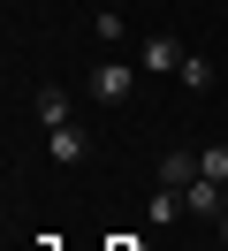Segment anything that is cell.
I'll return each mask as SVG.
<instances>
[{"mask_svg": "<svg viewBox=\"0 0 228 251\" xmlns=\"http://www.w3.org/2000/svg\"><path fill=\"white\" fill-rule=\"evenodd\" d=\"M160 183L190 190V183H198V152H167V160H160Z\"/></svg>", "mask_w": 228, "mask_h": 251, "instance_id": "7", "label": "cell"}, {"mask_svg": "<svg viewBox=\"0 0 228 251\" xmlns=\"http://www.w3.org/2000/svg\"><path fill=\"white\" fill-rule=\"evenodd\" d=\"M46 160H53V168H76V160H91V129H76V122L46 129Z\"/></svg>", "mask_w": 228, "mask_h": 251, "instance_id": "3", "label": "cell"}, {"mask_svg": "<svg viewBox=\"0 0 228 251\" xmlns=\"http://www.w3.org/2000/svg\"><path fill=\"white\" fill-rule=\"evenodd\" d=\"M182 198H190V213H198V221H221V213H228V183H205V175H198Z\"/></svg>", "mask_w": 228, "mask_h": 251, "instance_id": "5", "label": "cell"}, {"mask_svg": "<svg viewBox=\"0 0 228 251\" xmlns=\"http://www.w3.org/2000/svg\"><path fill=\"white\" fill-rule=\"evenodd\" d=\"M221 16H228V0H221Z\"/></svg>", "mask_w": 228, "mask_h": 251, "instance_id": "11", "label": "cell"}, {"mask_svg": "<svg viewBox=\"0 0 228 251\" xmlns=\"http://www.w3.org/2000/svg\"><path fill=\"white\" fill-rule=\"evenodd\" d=\"M137 76H145V69H137V61H99V69H91V76H84V92L99 99V107H122V99L137 92Z\"/></svg>", "mask_w": 228, "mask_h": 251, "instance_id": "1", "label": "cell"}, {"mask_svg": "<svg viewBox=\"0 0 228 251\" xmlns=\"http://www.w3.org/2000/svg\"><path fill=\"white\" fill-rule=\"evenodd\" d=\"M221 236H228V213H221Z\"/></svg>", "mask_w": 228, "mask_h": 251, "instance_id": "10", "label": "cell"}, {"mask_svg": "<svg viewBox=\"0 0 228 251\" xmlns=\"http://www.w3.org/2000/svg\"><path fill=\"white\" fill-rule=\"evenodd\" d=\"M175 76H182V92H213V61H205V53H190Z\"/></svg>", "mask_w": 228, "mask_h": 251, "instance_id": "8", "label": "cell"}, {"mask_svg": "<svg viewBox=\"0 0 228 251\" xmlns=\"http://www.w3.org/2000/svg\"><path fill=\"white\" fill-rule=\"evenodd\" d=\"M198 175H205V183H228V145H205V152H198Z\"/></svg>", "mask_w": 228, "mask_h": 251, "instance_id": "9", "label": "cell"}, {"mask_svg": "<svg viewBox=\"0 0 228 251\" xmlns=\"http://www.w3.org/2000/svg\"><path fill=\"white\" fill-rule=\"evenodd\" d=\"M30 114H38L46 129H61L69 122V92H61V84H38V92H30Z\"/></svg>", "mask_w": 228, "mask_h": 251, "instance_id": "6", "label": "cell"}, {"mask_svg": "<svg viewBox=\"0 0 228 251\" xmlns=\"http://www.w3.org/2000/svg\"><path fill=\"white\" fill-rule=\"evenodd\" d=\"M182 213H190V198H182L175 183H160V190H152V198H145V221H152V228H175Z\"/></svg>", "mask_w": 228, "mask_h": 251, "instance_id": "4", "label": "cell"}, {"mask_svg": "<svg viewBox=\"0 0 228 251\" xmlns=\"http://www.w3.org/2000/svg\"><path fill=\"white\" fill-rule=\"evenodd\" d=\"M182 61H190L182 38H167V31H145V38H137V69H145V76H175Z\"/></svg>", "mask_w": 228, "mask_h": 251, "instance_id": "2", "label": "cell"}]
</instances>
